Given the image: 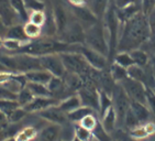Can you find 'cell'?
I'll use <instances>...</instances> for the list:
<instances>
[{
  "label": "cell",
  "mask_w": 155,
  "mask_h": 141,
  "mask_svg": "<svg viewBox=\"0 0 155 141\" xmlns=\"http://www.w3.org/2000/svg\"><path fill=\"white\" fill-rule=\"evenodd\" d=\"M151 36L146 15L139 12L121 24L117 52H131L140 49Z\"/></svg>",
  "instance_id": "cell-1"
},
{
  "label": "cell",
  "mask_w": 155,
  "mask_h": 141,
  "mask_svg": "<svg viewBox=\"0 0 155 141\" xmlns=\"http://www.w3.org/2000/svg\"><path fill=\"white\" fill-rule=\"evenodd\" d=\"M85 45L109 57V44L102 21H98L85 30Z\"/></svg>",
  "instance_id": "cell-2"
},
{
  "label": "cell",
  "mask_w": 155,
  "mask_h": 141,
  "mask_svg": "<svg viewBox=\"0 0 155 141\" xmlns=\"http://www.w3.org/2000/svg\"><path fill=\"white\" fill-rule=\"evenodd\" d=\"M111 99H112V107L117 115V121L118 126L121 127L123 125V120L128 110L130 109L131 105V99L129 98L127 93L124 92L121 85L117 83L114 86L112 94H111Z\"/></svg>",
  "instance_id": "cell-3"
},
{
  "label": "cell",
  "mask_w": 155,
  "mask_h": 141,
  "mask_svg": "<svg viewBox=\"0 0 155 141\" xmlns=\"http://www.w3.org/2000/svg\"><path fill=\"white\" fill-rule=\"evenodd\" d=\"M57 39L71 45L85 44V28L73 17Z\"/></svg>",
  "instance_id": "cell-4"
},
{
  "label": "cell",
  "mask_w": 155,
  "mask_h": 141,
  "mask_svg": "<svg viewBox=\"0 0 155 141\" xmlns=\"http://www.w3.org/2000/svg\"><path fill=\"white\" fill-rule=\"evenodd\" d=\"M118 84L121 85L131 102H137L146 105V86L144 84L130 77H127Z\"/></svg>",
  "instance_id": "cell-5"
},
{
  "label": "cell",
  "mask_w": 155,
  "mask_h": 141,
  "mask_svg": "<svg viewBox=\"0 0 155 141\" xmlns=\"http://www.w3.org/2000/svg\"><path fill=\"white\" fill-rule=\"evenodd\" d=\"M77 52H79L85 60L87 61V63L89 64L91 67L98 69V71H102V69H106L109 67L110 65V62L108 60L107 56L102 55L101 53L95 51L93 49L88 48L85 44H81L78 46Z\"/></svg>",
  "instance_id": "cell-6"
},
{
  "label": "cell",
  "mask_w": 155,
  "mask_h": 141,
  "mask_svg": "<svg viewBox=\"0 0 155 141\" xmlns=\"http://www.w3.org/2000/svg\"><path fill=\"white\" fill-rule=\"evenodd\" d=\"M40 62H41L42 69L48 71V73H51L53 76L62 78L65 75V66L63 64V61L58 53L40 56Z\"/></svg>",
  "instance_id": "cell-7"
},
{
  "label": "cell",
  "mask_w": 155,
  "mask_h": 141,
  "mask_svg": "<svg viewBox=\"0 0 155 141\" xmlns=\"http://www.w3.org/2000/svg\"><path fill=\"white\" fill-rule=\"evenodd\" d=\"M68 7L73 17L85 28V30L100 21L86 5L85 6H71L68 3Z\"/></svg>",
  "instance_id": "cell-8"
},
{
  "label": "cell",
  "mask_w": 155,
  "mask_h": 141,
  "mask_svg": "<svg viewBox=\"0 0 155 141\" xmlns=\"http://www.w3.org/2000/svg\"><path fill=\"white\" fill-rule=\"evenodd\" d=\"M77 95L81 98V106H86L99 111V89L95 86H85L84 85L77 92Z\"/></svg>",
  "instance_id": "cell-9"
},
{
  "label": "cell",
  "mask_w": 155,
  "mask_h": 141,
  "mask_svg": "<svg viewBox=\"0 0 155 141\" xmlns=\"http://www.w3.org/2000/svg\"><path fill=\"white\" fill-rule=\"evenodd\" d=\"M38 114H39V116L42 119L46 120V121H48L50 123H55V125L64 126V125H66L67 123H69L67 114L64 112L57 105L48 107V108L40 111Z\"/></svg>",
  "instance_id": "cell-10"
},
{
  "label": "cell",
  "mask_w": 155,
  "mask_h": 141,
  "mask_svg": "<svg viewBox=\"0 0 155 141\" xmlns=\"http://www.w3.org/2000/svg\"><path fill=\"white\" fill-rule=\"evenodd\" d=\"M0 18L8 28L15 24H22L20 17L11 6L10 0H0Z\"/></svg>",
  "instance_id": "cell-11"
},
{
  "label": "cell",
  "mask_w": 155,
  "mask_h": 141,
  "mask_svg": "<svg viewBox=\"0 0 155 141\" xmlns=\"http://www.w3.org/2000/svg\"><path fill=\"white\" fill-rule=\"evenodd\" d=\"M58 104H60V100L54 97H34L32 102H29L27 106H24L23 108L28 114H34L52 106H56Z\"/></svg>",
  "instance_id": "cell-12"
},
{
  "label": "cell",
  "mask_w": 155,
  "mask_h": 141,
  "mask_svg": "<svg viewBox=\"0 0 155 141\" xmlns=\"http://www.w3.org/2000/svg\"><path fill=\"white\" fill-rule=\"evenodd\" d=\"M61 128L62 126L60 125L48 123L38 132L35 139L38 141H58L61 137Z\"/></svg>",
  "instance_id": "cell-13"
},
{
  "label": "cell",
  "mask_w": 155,
  "mask_h": 141,
  "mask_svg": "<svg viewBox=\"0 0 155 141\" xmlns=\"http://www.w3.org/2000/svg\"><path fill=\"white\" fill-rule=\"evenodd\" d=\"M129 135L131 136V138L135 139V140H141V139L152 137L155 135V123L152 121L142 123L140 126L129 130Z\"/></svg>",
  "instance_id": "cell-14"
},
{
  "label": "cell",
  "mask_w": 155,
  "mask_h": 141,
  "mask_svg": "<svg viewBox=\"0 0 155 141\" xmlns=\"http://www.w3.org/2000/svg\"><path fill=\"white\" fill-rule=\"evenodd\" d=\"M130 109H131V111L134 114L137 119L140 121L141 125L150 121V118L152 116V112H151V110L149 109L147 105L141 104V102H131Z\"/></svg>",
  "instance_id": "cell-15"
},
{
  "label": "cell",
  "mask_w": 155,
  "mask_h": 141,
  "mask_svg": "<svg viewBox=\"0 0 155 141\" xmlns=\"http://www.w3.org/2000/svg\"><path fill=\"white\" fill-rule=\"evenodd\" d=\"M25 78L28 82L30 83H38V84H43L48 85V82L51 81V78L53 77L51 73H48L45 69H35V71H31L24 74Z\"/></svg>",
  "instance_id": "cell-16"
},
{
  "label": "cell",
  "mask_w": 155,
  "mask_h": 141,
  "mask_svg": "<svg viewBox=\"0 0 155 141\" xmlns=\"http://www.w3.org/2000/svg\"><path fill=\"white\" fill-rule=\"evenodd\" d=\"M100 123L104 127V129L107 132H109L110 135L116 130V127L118 126V121H117V115L114 107H110L104 112V116L101 117Z\"/></svg>",
  "instance_id": "cell-17"
},
{
  "label": "cell",
  "mask_w": 155,
  "mask_h": 141,
  "mask_svg": "<svg viewBox=\"0 0 155 141\" xmlns=\"http://www.w3.org/2000/svg\"><path fill=\"white\" fill-rule=\"evenodd\" d=\"M57 106H58L64 112L69 114V112L74 111L75 109L79 108L81 106V102L79 96H78L77 93H76V94H73V95H71V96H68V97H66V98L62 99Z\"/></svg>",
  "instance_id": "cell-18"
},
{
  "label": "cell",
  "mask_w": 155,
  "mask_h": 141,
  "mask_svg": "<svg viewBox=\"0 0 155 141\" xmlns=\"http://www.w3.org/2000/svg\"><path fill=\"white\" fill-rule=\"evenodd\" d=\"M5 39L15 40V41H20L22 43H25L29 41L27 34L24 32L23 24H15V25L8 28Z\"/></svg>",
  "instance_id": "cell-19"
},
{
  "label": "cell",
  "mask_w": 155,
  "mask_h": 141,
  "mask_svg": "<svg viewBox=\"0 0 155 141\" xmlns=\"http://www.w3.org/2000/svg\"><path fill=\"white\" fill-rule=\"evenodd\" d=\"M130 55H131L132 60H133V63L135 65L142 66V67H145L150 64V61H151V57L150 55L146 53L144 50L142 49H137V50H133V51L129 52Z\"/></svg>",
  "instance_id": "cell-20"
},
{
  "label": "cell",
  "mask_w": 155,
  "mask_h": 141,
  "mask_svg": "<svg viewBox=\"0 0 155 141\" xmlns=\"http://www.w3.org/2000/svg\"><path fill=\"white\" fill-rule=\"evenodd\" d=\"M96 111L94 109L89 108V107H86V106H81L79 108L75 109L74 111L67 114L68 116V120L71 123H79L84 117H86L87 115L90 114H95Z\"/></svg>",
  "instance_id": "cell-21"
},
{
  "label": "cell",
  "mask_w": 155,
  "mask_h": 141,
  "mask_svg": "<svg viewBox=\"0 0 155 141\" xmlns=\"http://www.w3.org/2000/svg\"><path fill=\"white\" fill-rule=\"evenodd\" d=\"M10 2H11V6L13 7L15 11L20 17L22 23H27L29 21V15H30V13H29L27 7H25L24 0H10Z\"/></svg>",
  "instance_id": "cell-22"
},
{
  "label": "cell",
  "mask_w": 155,
  "mask_h": 141,
  "mask_svg": "<svg viewBox=\"0 0 155 141\" xmlns=\"http://www.w3.org/2000/svg\"><path fill=\"white\" fill-rule=\"evenodd\" d=\"M109 72H110L111 76H112V78H114V81L116 83H120V82H122L127 77H129L127 69L114 63V62L109 65Z\"/></svg>",
  "instance_id": "cell-23"
},
{
  "label": "cell",
  "mask_w": 155,
  "mask_h": 141,
  "mask_svg": "<svg viewBox=\"0 0 155 141\" xmlns=\"http://www.w3.org/2000/svg\"><path fill=\"white\" fill-rule=\"evenodd\" d=\"M27 87L30 89L34 97H52L48 86L43 84H38V83H30L28 82Z\"/></svg>",
  "instance_id": "cell-24"
},
{
  "label": "cell",
  "mask_w": 155,
  "mask_h": 141,
  "mask_svg": "<svg viewBox=\"0 0 155 141\" xmlns=\"http://www.w3.org/2000/svg\"><path fill=\"white\" fill-rule=\"evenodd\" d=\"M38 130L35 127L33 126H28L24 127L20 131L15 135V139L18 141H32L36 138L38 136Z\"/></svg>",
  "instance_id": "cell-25"
},
{
  "label": "cell",
  "mask_w": 155,
  "mask_h": 141,
  "mask_svg": "<svg viewBox=\"0 0 155 141\" xmlns=\"http://www.w3.org/2000/svg\"><path fill=\"white\" fill-rule=\"evenodd\" d=\"M112 62L120 66H122L124 69H129L130 66H132L134 64L129 52H117Z\"/></svg>",
  "instance_id": "cell-26"
},
{
  "label": "cell",
  "mask_w": 155,
  "mask_h": 141,
  "mask_svg": "<svg viewBox=\"0 0 155 141\" xmlns=\"http://www.w3.org/2000/svg\"><path fill=\"white\" fill-rule=\"evenodd\" d=\"M23 28L24 32H25L29 40H34L42 36V27H39V25H36L32 22L28 21L27 23L23 24Z\"/></svg>",
  "instance_id": "cell-27"
},
{
  "label": "cell",
  "mask_w": 155,
  "mask_h": 141,
  "mask_svg": "<svg viewBox=\"0 0 155 141\" xmlns=\"http://www.w3.org/2000/svg\"><path fill=\"white\" fill-rule=\"evenodd\" d=\"M75 138L81 141H93L95 137L93 131L84 128L78 123V125H75Z\"/></svg>",
  "instance_id": "cell-28"
},
{
  "label": "cell",
  "mask_w": 155,
  "mask_h": 141,
  "mask_svg": "<svg viewBox=\"0 0 155 141\" xmlns=\"http://www.w3.org/2000/svg\"><path fill=\"white\" fill-rule=\"evenodd\" d=\"M19 107L21 106L17 100H0V111L6 115L7 118Z\"/></svg>",
  "instance_id": "cell-29"
},
{
  "label": "cell",
  "mask_w": 155,
  "mask_h": 141,
  "mask_svg": "<svg viewBox=\"0 0 155 141\" xmlns=\"http://www.w3.org/2000/svg\"><path fill=\"white\" fill-rule=\"evenodd\" d=\"M28 11H44L46 9V2L43 0H24Z\"/></svg>",
  "instance_id": "cell-30"
},
{
  "label": "cell",
  "mask_w": 155,
  "mask_h": 141,
  "mask_svg": "<svg viewBox=\"0 0 155 141\" xmlns=\"http://www.w3.org/2000/svg\"><path fill=\"white\" fill-rule=\"evenodd\" d=\"M33 98H34L33 94L31 93L30 89H29V88L25 86L23 89L21 90L20 93L18 94V98H17V102H19V105H20L21 107H24V106H27L30 102H32Z\"/></svg>",
  "instance_id": "cell-31"
},
{
  "label": "cell",
  "mask_w": 155,
  "mask_h": 141,
  "mask_svg": "<svg viewBox=\"0 0 155 141\" xmlns=\"http://www.w3.org/2000/svg\"><path fill=\"white\" fill-rule=\"evenodd\" d=\"M78 123L81 127H84V128H86V129L90 130V131H94L99 123L98 120H97V118H96L95 114H90V115H87L86 117H84Z\"/></svg>",
  "instance_id": "cell-32"
},
{
  "label": "cell",
  "mask_w": 155,
  "mask_h": 141,
  "mask_svg": "<svg viewBox=\"0 0 155 141\" xmlns=\"http://www.w3.org/2000/svg\"><path fill=\"white\" fill-rule=\"evenodd\" d=\"M46 21V15H45V10L44 11H32L30 12V15H29V22H32V23L39 25V27H43Z\"/></svg>",
  "instance_id": "cell-33"
},
{
  "label": "cell",
  "mask_w": 155,
  "mask_h": 141,
  "mask_svg": "<svg viewBox=\"0 0 155 141\" xmlns=\"http://www.w3.org/2000/svg\"><path fill=\"white\" fill-rule=\"evenodd\" d=\"M93 133H94V137L98 139L99 141H114L112 140V136L104 129V127L101 126V123H98V125H97V127L95 128Z\"/></svg>",
  "instance_id": "cell-34"
},
{
  "label": "cell",
  "mask_w": 155,
  "mask_h": 141,
  "mask_svg": "<svg viewBox=\"0 0 155 141\" xmlns=\"http://www.w3.org/2000/svg\"><path fill=\"white\" fill-rule=\"evenodd\" d=\"M27 115H28V112L24 110L23 107H19L18 109H15V110L10 115L9 117H8V123H20L21 120L23 119Z\"/></svg>",
  "instance_id": "cell-35"
},
{
  "label": "cell",
  "mask_w": 155,
  "mask_h": 141,
  "mask_svg": "<svg viewBox=\"0 0 155 141\" xmlns=\"http://www.w3.org/2000/svg\"><path fill=\"white\" fill-rule=\"evenodd\" d=\"M146 105L155 117V90L146 87Z\"/></svg>",
  "instance_id": "cell-36"
},
{
  "label": "cell",
  "mask_w": 155,
  "mask_h": 141,
  "mask_svg": "<svg viewBox=\"0 0 155 141\" xmlns=\"http://www.w3.org/2000/svg\"><path fill=\"white\" fill-rule=\"evenodd\" d=\"M140 49L144 50V51L150 55V57H152L155 55V35H151L147 39L145 43H144Z\"/></svg>",
  "instance_id": "cell-37"
},
{
  "label": "cell",
  "mask_w": 155,
  "mask_h": 141,
  "mask_svg": "<svg viewBox=\"0 0 155 141\" xmlns=\"http://www.w3.org/2000/svg\"><path fill=\"white\" fill-rule=\"evenodd\" d=\"M18 94L0 86V100H17Z\"/></svg>",
  "instance_id": "cell-38"
},
{
  "label": "cell",
  "mask_w": 155,
  "mask_h": 141,
  "mask_svg": "<svg viewBox=\"0 0 155 141\" xmlns=\"http://www.w3.org/2000/svg\"><path fill=\"white\" fill-rule=\"evenodd\" d=\"M111 1L114 2L117 9L124 8V7L130 6V5H140L142 2V0H111Z\"/></svg>",
  "instance_id": "cell-39"
},
{
  "label": "cell",
  "mask_w": 155,
  "mask_h": 141,
  "mask_svg": "<svg viewBox=\"0 0 155 141\" xmlns=\"http://www.w3.org/2000/svg\"><path fill=\"white\" fill-rule=\"evenodd\" d=\"M147 22H149V28L151 31V35H155V6L152 11L147 15Z\"/></svg>",
  "instance_id": "cell-40"
},
{
  "label": "cell",
  "mask_w": 155,
  "mask_h": 141,
  "mask_svg": "<svg viewBox=\"0 0 155 141\" xmlns=\"http://www.w3.org/2000/svg\"><path fill=\"white\" fill-rule=\"evenodd\" d=\"M7 30H8V27L3 23V21L1 20V18H0V38H1V39H5Z\"/></svg>",
  "instance_id": "cell-41"
},
{
  "label": "cell",
  "mask_w": 155,
  "mask_h": 141,
  "mask_svg": "<svg viewBox=\"0 0 155 141\" xmlns=\"http://www.w3.org/2000/svg\"><path fill=\"white\" fill-rule=\"evenodd\" d=\"M71 6H85L87 0H67Z\"/></svg>",
  "instance_id": "cell-42"
},
{
  "label": "cell",
  "mask_w": 155,
  "mask_h": 141,
  "mask_svg": "<svg viewBox=\"0 0 155 141\" xmlns=\"http://www.w3.org/2000/svg\"><path fill=\"white\" fill-rule=\"evenodd\" d=\"M1 141H18L15 139V137H7V138H3Z\"/></svg>",
  "instance_id": "cell-43"
},
{
  "label": "cell",
  "mask_w": 155,
  "mask_h": 141,
  "mask_svg": "<svg viewBox=\"0 0 155 141\" xmlns=\"http://www.w3.org/2000/svg\"><path fill=\"white\" fill-rule=\"evenodd\" d=\"M3 72H10V71H8V69L1 64V62H0V73H3Z\"/></svg>",
  "instance_id": "cell-44"
},
{
  "label": "cell",
  "mask_w": 155,
  "mask_h": 141,
  "mask_svg": "<svg viewBox=\"0 0 155 141\" xmlns=\"http://www.w3.org/2000/svg\"><path fill=\"white\" fill-rule=\"evenodd\" d=\"M150 63L153 64V65H155V55L151 57V61H150Z\"/></svg>",
  "instance_id": "cell-45"
},
{
  "label": "cell",
  "mask_w": 155,
  "mask_h": 141,
  "mask_svg": "<svg viewBox=\"0 0 155 141\" xmlns=\"http://www.w3.org/2000/svg\"><path fill=\"white\" fill-rule=\"evenodd\" d=\"M73 141H81V140H78L77 138H74V140H73Z\"/></svg>",
  "instance_id": "cell-46"
},
{
  "label": "cell",
  "mask_w": 155,
  "mask_h": 141,
  "mask_svg": "<svg viewBox=\"0 0 155 141\" xmlns=\"http://www.w3.org/2000/svg\"><path fill=\"white\" fill-rule=\"evenodd\" d=\"M58 141H64V140H58Z\"/></svg>",
  "instance_id": "cell-47"
},
{
  "label": "cell",
  "mask_w": 155,
  "mask_h": 141,
  "mask_svg": "<svg viewBox=\"0 0 155 141\" xmlns=\"http://www.w3.org/2000/svg\"><path fill=\"white\" fill-rule=\"evenodd\" d=\"M154 1H155V0H154Z\"/></svg>",
  "instance_id": "cell-48"
}]
</instances>
